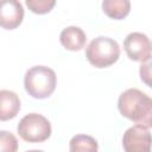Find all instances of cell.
Listing matches in <instances>:
<instances>
[{"mask_svg": "<svg viewBox=\"0 0 152 152\" xmlns=\"http://www.w3.org/2000/svg\"><path fill=\"white\" fill-rule=\"evenodd\" d=\"M118 108L122 116L137 125L152 128V97L137 88H129L121 93L118 100Z\"/></svg>", "mask_w": 152, "mask_h": 152, "instance_id": "1", "label": "cell"}, {"mask_svg": "<svg viewBox=\"0 0 152 152\" xmlns=\"http://www.w3.org/2000/svg\"><path fill=\"white\" fill-rule=\"evenodd\" d=\"M57 76L55 71L45 65H36L30 68L24 78V86L28 95L34 99L49 97L56 88Z\"/></svg>", "mask_w": 152, "mask_h": 152, "instance_id": "2", "label": "cell"}, {"mask_svg": "<svg viewBox=\"0 0 152 152\" xmlns=\"http://www.w3.org/2000/svg\"><path fill=\"white\" fill-rule=\"evenodd\" d=\"M119 56L120 46L118 42L104 36L94 38L86 49V57L95 68H107L114 64Z\"/></svg>", "mask_w": 152, "mask_h": 152, "instance_id": "3", "label": "cell"}, {"mask_svg": "<svg viewBox=\"0 0 152 152\" xmlns=\"http://www.w3.org/2000/svg\"><path fill=\"white\" fill-rule=\"evenodd\" d=\"M17 131L20 138L27 142H42L51 135V125L45 116L30 113L19 121Z\"/></svg>", "mask_w": 152, "mask_h": 152, "instance_id": "4", "label": "cell"}, {"mask_svg": "<svg viewBox=\"0 0 152 152\" xmlns=\"http://www.w3.org/2000/svg\"><path fill=\"white\" fill-rule=\"evenodd\" d=\"M124 49L129 59L135 62H146L152 56V42L141 32H132L124 40Z\"/></svg>", "mask_w": 152, "mask_h": 152, "instance_id": "5", "label": "cell"}, {"mask_svg": "<svg viewBox=\"0 0 152 152\" xmlns=\"http://www.w3.org/2000/svg\"><path fill=\"white\" fill-rule=\"evenodd\" d=\"M122 146L125 152H151L152 134L146 127L132 126L124 133Z\"/></svg>", "mask_w": 152, "mask_h": 152, "instance_id": "6", "label": "cell"}, {"mask_svg": "<svg viewBox=\"0 0 152 152\" xmlns=\"http://www.w3.org/2000/svg\"><path fill=\"white\" fill-rule=\"evenodd\" d=\"M24 18L23 5L17 0H6L0 5V24L6 30L18 27Z\"/></svg>", "mask_w": 152, "mask_h": 152, "instance_id": "7", "label": "cell"}, {"mask_svg": "<svg viewBox=\"0 0 152 152\" xmlns=\"http://www.w3.org/2000/svg\"><path fill=\"white\" fill-rule=\"evenodd\" d=\"M61 44L70 51H78L83 49L87 42L84 31L78 26H68L62 30L59 34Z\"/></svg>", "mask_w": 152, "mask_h": 152, "instance_id": "8", "label": "cell"}, {"mask_svg": "<svg viewBox=\"0 0 152 152\" xmlns=\"http://www.w3.org/2000/svg\"><path fill=\"white\" fill-rule=\"evenodd\" d=\"M20 110V100L18 95L11 90H0V120L6 121L13 119Z\"/></svg>", "mask_w": 152, "mask_h": 152, "instance_id": "9", "label": "cell"}, {"mask_svg": "<svg viewBox=\"0 0 152 152\" xmlns=\"http://www.w3.org/2000/svg\"><path fill=\"white\" fill-rule=\"evenodd\" d=\"M103 12L112 19H124L131 10V2L128 0H104L102 2Z\"/></svg>", "mask_w": 152, "mask_h": 152, "instance_id": "10", "label": "cell"}, {"mask_svg": "<svg viewBox=\"0 0 152 152\" xmlns=\"http://www.w3.org/2000/svg\"><path fill=\"white\" fill-rule=\"evenodd\" d=\"M97 141L87 134H77L69 142V152H97Z\"/></svg>", "mask_w": 152, "mask_h": 152, "instance_id": "11", "label": "cell"}, {"mask_svg": "<svg viewBox=\"0 0 152 152\" xmlns=\"http://www.w3.org/2000/svg\"><path fill=\"white\" fill-rule=\"evenodd\" d=\"M18 140L17 138L7 131L0 132V152H17Z\"/></svg>", "mask_w": 152, "mask_h": 152, "instance_id": "12", "label": "cell"}, {"mask_svg": "<svg viewBox=\"0 0 152 152\" xmlns=\"http://www.w3.org/2000/svg\"><path fill=\"white\" fill-rule=\"evenodd\" d=\"M55 4V0H26V6L28 10L37 14H45L50 12Z\"/></svg>", "mask_w": 152, "mask_h": 152, "instance_id": "13", "label": "cell"}, {"mask_svg": "<svg viewBox=\"0 0 152 152\" xmlns=\"http://www.w3.org/2000/svg\"><path fill=\"white\" fill-rule=\"evenodd\" d=\"M139 75H140L141 81L146 86L152 88V57L148 61L141 63L140 69H139Z\"/></svg>", "mask_w": 152, "mask_h": 152, "instance_id": "14", "label": "cell"}, {"mask_svg": "<svg viewBox=\"0 0 152 152\" xmlns=\"http://www.w3.org/2000/svg\"><path fill=\"white\" fill-rule=\"evenodd\" d=\"M26 152H44V151H40V150H30V151H26Z\"/></svg>", "mask_w": 152, "mask_h": 152, "instance_id": "15", "label": "cell"}]
</instances>
